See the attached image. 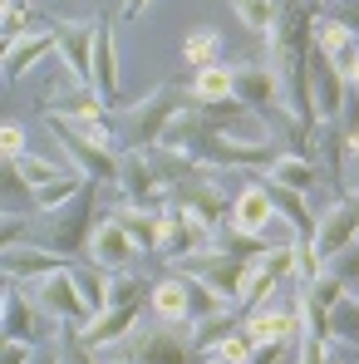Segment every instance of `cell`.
I'll list each match as a JSON object with an SVG mask.
<instances>
[{"instance_id":"6da1fadb","label":"cell","mask_w":359,"mask_h":364,"mask_svg":"<svg viewBox=\"0 0 359 364\" xmlns=\"http://www.w3.org/2000/svg\"><path fill=\"white\" fill-rule=\"evenodd\" d=\"M104 364H197V345H192V325H168V320H158V325H138L123 345L114 350H99Z\"/></svg>"},{"instance_id":"7a4b0ae2","label":"cell","mask_w":359,"mask_h":364,"mask_svg":"<svg viewBox=\"0 0 359 364\" xmlns=\"http://www.w3.org/2000/svg\"><path fill=\"white\" fill-rule=\"evenodd\" d=\"M182 109H187V99H182L173 84H158L153 94H143V99H133V104H119V109H114L119 143L123 148H158L163 133L173 128V119H178Z\"/></svg>"},{"instance_id":"3957f363","label":"cell","mask_w":359,"mask_h":364,"mask_svg":"<svg viewBox=\"0 0 359 364\" xmlns=\"http://www.w3.org/2000/svg\"><path fill=\"white\" fill-rule=\"evenodd\" d=\"M114 187H119V202H138V207H168L173 197V182L163 178L153 148H123Z\"/></svg>"},{"instance_id":"277c9868","label":"cell","mask_w":359,"mask_h":364,"mask_svg":"<svg viewBox=\"0 0 359 364\" xmlns=\"http://www.w3.org/2000/svg\"><path fill=\"white\" fill-rule=\"evenodd\" d=\"M64 325L35 301L30 286L5 281V340H25V345H50Z\"/></svg>"},{"instance_id":"5b68a950","label":"cell","mask_w":359,"mask_h":364,"mask_svg":"<svg viewBox=\"0 0 359 364\" xmlns=\"http://www.w3.org/2000/svg\"><path fill=\"white\" fill-rule=\"evenodd\" d=\"M173 271L192 276V281L212 286L217 296H227V301H237V305H241V286H246V271H251V261L232 256L227 246H212V251H197V256H182V261H173Z\"/></svg>"},{"instance_id":"8992f818","label":"cell","mask_w":359,"mask_h":364,"mask_svg":"<svg viewBox=\"0 0 359 364\" xmlns=\"http://www.w3.org/2000/svg\"><path fill=\"white\" fill-rule=\"evenodd\" d=\"M30 291H35V301L45 305L60 325L84 330V325L94 320V305L84 301V291H79V281H74V266H64V271H50V276L30 281Z\"/></svg>"},{"instance_id":"52a82bcc","label":"cell","mask_w":359,"mask_h":364,"mask_svg":"<svg viewBox=\"0 0 359 364\" xmlns=\"http://www.w3.org/2000/svg\"><path fill=\"white\" fill-rule=\"evenodd\" d=\"M232 94L256 114H281L286 109V89H281V74L271 60H241L232 69Z\"/></svg>"},{"instance_id":"ba28073f","label":"cell","mask_w":359,"mask_h":364,"mask_svg":"<svg viewBox=\"0 0 359 364\" xmlns=\"http://www.w3.org/2000/svg\"><path fill=\"white\" fill-rule=\"evenodd\" d=\"M355 242H359V192H350V197L330 202L325 217H315V237H310V246H315L320 261L330 266L345 246H355Z\"/></svg>"},{"instance_id":"9c48e42d","label":"cell","mask_w":359,"mask_h":364,"mask_svg":"<svg viewBox=\"0 0 359 364\" xmlns=\"http://www.w3.org/2000/svg\"><path fill=\"white\" fill-rule=\"evenodd\" d=\"M217 246V227L207 222V217H197V212H187V207H168V237H163V261L173 266L182 256H197V251H212Z\"/></svg>"},{"instance_id":"30bf717a","label":"cell","mask_w":359,"mask_h":364,"mask_svg":"<svg viewBox=\"0 0 359 364\" xmlns=\"http://www.w3.org/2000/svg\"><path fill=\"white\" fill-rule=\"evenodd\" d=\"M310 89H315L320 123L345 114V99H350V74H345V64H340V60H330L320 45L310 50Z\"/></svg>"},{"instance_id":"8fae6325","label":"cell","mask_w":359,"mask_h":364,"mask_svg":"<svg viewBox=\"0 0 359 364\" xmlns=\"http://www.w3.org/2000/svg\"><path fill=\"white\" fill-rule=\"evenodd\" d=\"M241 330L256 340V345H300V310L296 305H256V310H246V320H241Z\"/></svg>"},{"instance_id":"7c38bea8","label":"cell","mask_w":359,"mask_h":364,"mask_svg":"<svg viewBox=\"0 0 359 364\" xmlns=\"http://www.w3.org/2000/svg\"><path fill=\"white\" fill-rule=\"evenodd\" d=\"M89 261L104 266V271H133V261H138V242L123 232V222L114 217V212L99 217V227H94V237H89Z\"/></svg>"},{"instance_id":"4fadbf2b","label":"cell","mask_w":359,"mask_h":364,"mask_svg":"<svg viewBox=\"0 0 359 364\" xmlns=\"http://www.w3.org/2000/svg\"><path fill=\"white\" fill-rule=\"evenodd\" d=\"M64 266H69V256H60L55 246H45V242H25V246H5L0 251L5 281H20V286H30V281H40L50 271H64Z\"/></svg>"},{"instance_id":"5bb4252c","label":"cell","mask_w":359,"mask_h":364,"mask_svg":"<svg viewBox=\"0 0 359 364\" xmlns=\"http://www.w3.org/2000/svg\"><path fill=\"white\" fill-rule=\"evenodd\" d=\"M138 325H143V305H109V310H99L79 335H84L94 350H114V345H123Z\"/></svg>"},{"instance_id":"9a60e30c","label":"cell","mask_w":359,"mask_h":364,"mask_svg":"<svg viewBox=\"0 0 359 364\" xmlns=\"http://www.w3.org/2000/svg\"><path fill=\"white\" fill-rule=\"evenodd\" d=\"M114 217L123 222V232L138 242V251H163V237H168V207H138V202H119Z\"/></svg>"},{"instance_id":"2e32d148","label":"cell","mask_w":359,"mask_h":364,"mask_svg":"<svg viewBox=\"0 0 359 364\" xmlns=\"http://www.w3.org/2000/svg\"><path fill=\"white\" fill-rule=\"evenodd\" d=\"M55 50H60V25L30 30V35H20V40H10V45H5V79H10V84L25 79L35 64L45 60V55H55Z\"/></svg>"},{"instance_id":"e0dca14e","label":"cell","mask_w":359,"mask_h":364,"mask_svg":"<svg viewBox=\"0 0 359 364\" xmlns=\"http://www.w3.org/2000/svg\"><path fill=\"white\" fill-rule=\"evenodd\" d=\"M281 212H276V202H271V192H266V182H251V187H241L237 197H232V227L237 232H256V237H266V227L276 222Z\"/></svg>"},{"instance_id":"ac0fdd59","label":"cell","mask_w":359,"mask_h":364,"mask_svg":"<svg viewBox=\"0 0 359 364\" xmlns=\"http://www.w3.org/2000/svg\"><path fill=\"white\" fill-rule=\"evenodd\" d=\"M148 305H153V315L158 320H168V325H192V281L187 276H163L158 286H153V296H148Z\"/></svg>"},{"instance_id":"d6986e66","label":"cell","mask_w":359,"mask_h":364,"mask_svg":"<svg viewBox=\"0 0 359 364\" xmlns=\"http://www.w3.org/2000/svg\"><path fill=\"white\" fill-rule=\"evenodd\" d=\"M89 84L104 94L109 109H119V40H114V25H99V40H94V74Z\"/></svg>"},{"instance_id":"ffe728a7","label":"cell","mask_w":359,"mask_h":364,"mask_svg":"<svg viewBox=\"0 0 359 364\" xmlns=\"http://www.w3.org/2000/svg\"><path fill=\"white\" fill-rule=\"evenodd\" d=\"M94 40H99V25H60V60L79 84H89L94 74Z\"/></svg>"},{"instance_id":"44dd1931","label":"cell","mask_w":359,"mask_h":364,"mask_svg":"<svg viewBox=\"0 0 359 364\" xmlns=\"http://www.w3.org/2000/svg\"><path fill=\"white\" fill-rule=\"evenodd\" d=\"M266 178L281 182V187H291V192H310V187L325 182V168H320L315 158H300V153H276L271 168H266Z\"/></svg>"},{"instance_id":"7402d4cb","label":"cell","mask_w":359,"mask_h":364,"mask_svg":"<svg viewBox=\"0 0 359 364\" xmlns=\"http://www.w3.org/2000/svg\"><path fill=\"white\" fill-rule=\"evenodd\" d=\"M315 45L340 64L355 60V30H350L340 15H320V10H315Z\"/></svg>"},{"instance_id":"603a6c76","label":"cell","mask_w":359,"mask_h":364,"mask_svg":"<svg viewBox=\"0 0 359 364\" xmlns=\"http://www.w3.org/2000/svg\"><path fill=\"white\" fill-rule=\"evenodd\" d=\"M315 158H320L325 178H345L350 148H345V128H340V119H325L320 128H315Z\"/></svg>"},{"instance_id":"cb8c5ba5","label":"cell","mask_w":359,"mask_h":364,"mask_svg":"<svg viewBox=\"0 0 359 364\" xmlns=\"http://www.w3.org/2000/svg\"><path fill=\"white\" fill-rule=\"evenodd\" d=\"M74 281H79V291H84V301L94 305V315L114 305V271H104V266H94V261H84V266H74Z\"/></svg>"},{"instance_id":"d4e9b609","label":"cell","mask_w":359,"mask_h":364,"mask_svg":"<svg viewBox=\"0 0 359 364\" xmlns=\"http://www.w3.org/2000/svg\"><path fill=\"white\" fill-rule=\"evenodd\" d=\"M281 291V276L256 256L251 271H246V286H241V310H256V305H271V296Z\"/></svg>"},{"instance_id":"484cf974","label":"cell","mask_w":359,"mask_h":364,"mask_svg":"<svg viewBox=\"0 0 359 364\" xmlns=\"http://www.w3.org/2000/svg\"><path fill=\"white\" fill-rule=\"evenodd\" d=\"M182 60L192 64V69H212V64H222V30H212V25L192 30V35L182 40Z\"/></svg>"},{"instance_id":"4316f807","label":"cell","mask_w":359,"mask_h":364,"mask_svg":"<svg viewBox=\"0 0 359 364\" xmlns=\"http://www.w3.org/2000/svg\"><path fill=\"white\" fill-rule=\"evenodd\" d=\"M330 345L359 350V296H345L340 305H330Z\"/></svg>"},{"instance_id":"83f0119b","label":"cell","mask_w":359,"mask_h":364,"mask_svg":"<svg viewBox=\"0 0 359 364\" xmlns=\"http://www.w3.org/2000/svg\"><path fill=\"white\" fill-rule=\"evenodd\" d=\"M197 104H222L232 99V69L227 64H212V69H197L192 74V89H187Z\"/></svg>"},{"instance_id":"f1b7e54d","label":"cell","mask_w":359,"mask_h":364,"mask_svg":"<svg viewBox=\"0 0 359 364\" xmlns=\"http://www.w3.org/2000/svg\"><path fill=\"white\" fill-rule=\"evenodd\" d=\"M232 10L251 35H271L276 15H281V0H232Z\"/></svg>"},{"instance_id":"f546056e","label":"cell","mask_w":359,"mask_h":364,"mask_svg":"<svg viewBox=\"0 0 359 364\" xmlns=\"http://www.w3.org/2000/svg\"><path fill=\"white\" fill-rule=\"evenodd\" d=\"M55 345H60V364H104V355H99L74 325H64L60 335H55Z\"/></svg>"},{"instance_id":"4dcf8cb0","label":"cell","mask_w":359,"mask_h":364,"mask_svg":"<svg viewBox=\"0 0 359 364\" xmlns=\"http://www.w3.org/2000/svg\"><path fill=\"white\" fill-rule=\"evenodd\" d=\"M217 360H227V364H256V355H261V345L246 335V330H227L222 340H217V350H212Z\"/></svg>"},{"instance_id":"1f68e13d","label":"cell","mask_w":359,"mask_h":364,"mask_svg":"<svg viewBox=\"0 0 359 364\" xmlns=\"http://www.w3.org/2000/svg\"><path fill=\"white\" fill-rule=\"evenodd\" d=\"M5 212H35V187L15 163H5Z\"/></svg>"},{"instance_id":"d6a6232c","label":"cell","mask_w":359,"mask_h":364,"mask_svg":"<svg viewBox=\"0 0 359 364\" xmlns=\"http://www.w3.org/2000/svg\"><path fill=\"white\" fill-rule=\"evenodd\" d=\"M5 163H15L20 173H25V182L30 187H45V182H55L64 173L60 163H50V158H35V153H25V158H5Z\"/></svg>"},{"instance_id":"836d02e7","label":"cell","mask_w":359,"mask_h":364,"mask_svg":"<svg viewBox=\"0 0 359 364\" xmlns=\"http://www.w3.org/2000/svg\"><path fill=\"white\" fill-rule=\"evenodd\" d=\"M296 364H345V350L330 340H300L296 345Z\"/></svg>"},{"instance_id":"e575fe53","label":"cell","mask_w":359,"mask_h":364,"mask_svg":"<svg viewBox=\"0 0 359 364\" xmlns=\"http://www.w3.org/2000/svg\"><path fill=\"white\" fill-rule=\"evenodd\" d=\"M340 128H345V148H350V158H359V89H350V99H345Z\"/></svg>"},{"instance_id":"d590c367","label":"cell","mask_w":359,"mask_h":364,"mask_svg":"<svg viewBox=\"0 0 359 364\" xmlns=\"http://www.w3.org/2000/svg\"><path fill=\"white\" fill-rule=\"evenodd\" d=\"M330 271H335L345 286H359V242H355V246H345V251L330 261Z\"/></svg>"},{"instance_id":"8d00e7d4","label":"cell","mask_w":359,"mask_h":364,"mask_svg":"<svg viewBox=\"0 0 359 364\" xmlns=\"http://www.w3.org/2000/svg\"><path fill=\"white\" fill-rule=\"evenodd\" d=\"M0 148H5V158H25V128H20V123H5Z\"/></svg>"},{"instance_id":"74e56055","label":"cell","mask_w":359,"mask_h":364,"mask_svg":"<svg viewBox=\"0 0 359 364\" xmlns=\"http://www.w3.org/2000/svg\"><path fill=\"white\" fill-rule=\"evenodd\" d=\"M40 345H25V340H5V364H30Z\"/></svg>"},{"instance_id":"f35d334b","label":"cell","mask_w":359,"mask_h":364,"mask_svg":"<svg viewBox=\"0 0 359 364\" xmlns=\"http://www.w3.org/2000/svg\"><path fill=\"white\" fill-rule=\"evenodd\" d=\"M30 364H60V345H55V340H50V345H40Z\"/></svg>"},{"instance_id":"ab89813d","label":"cell","mask_w":359,"mask_h":364,"mask_svg":"<svg viewBox=\"0 0 359 364\" xmlns=\"http://www.w3.org/2000/svg\"><path fill=\"white\" fill-rule=\"evenodd\" d=\"M340 20H345V25H350V30L359 35V0H345V10H340Z\"/></svg>"},{"instance_id":"60d3db41","label":"cell","mask_w":359,"mask_h":364,"mask_svg":"<svg viewBox=\"0 0 359 364\" xmlns=\"http://www.w3.org/2000/svg\"><path fill=\"white\" fill-rule=\"evenodd\" d=\"M148 10V0H123V20H138Z\"/></svg>"},{"instance_id":"b9f144b4","label":"cell","mask_w":359,"mask_h":364,"mask_svg":"<svg viewBox=\"0 0 359 364\" xmlns=\"http://www.w3.org/2000/svg\"><path fill=\"white\" fill-rule=\"evenodd\" d=\"M345 74H350V84H355V89H359V55H355V60H350V64H345Z\"/></svg>"},{"instance_id":"7bdbcfd3","label":"cell","mask_w":359,"mask_h":364,"mask_svg":"<svg viewBox=\"0 0 359 364\" xmlns=\"http://www.w3.org/2000/svg\"><path fill=\"white\" fill-rule=\"evenodd\" d=\"M350 182H355V192H359V158H350Z\"/></svg>"},{"instance_id":"ee69618b","label":"cell","mask_w":359,"mask_h":364,"mask_svg":"<svg viewBox=\"0 0 359 364\" xmlns=\"http://www.w3.org/2000/svg\"><path fill=\"white\" fill-rule=\"evenodd\" d=\"M212 364H227V360H217V355H212Z\"/></svg>"},{"instance_id":"f6af8a7d","label":"cell","mask_w":359,"mask_h":364,"mask_svg":"<svg viewBox=\"0 0 359 364\" xmlns=\"http://www.w3.org/2000/svg\"><path fill=\"white\" fill-rule=\"evenodd\" d=\"M315 5H320V0H310V10H315Z\"/></svg>"},{"instance_id":"bcb514c9","label":"cell","mask_w":359,"mask_h":364,"mask_svg":"<svg viewBox=\"0 0 359 364\" xmlns=\"http://www.w3.org/2000/svg\"><path fill=\"white\" fill-rule=\"evenodd\" d=\"M50 5H64V0H50Z\"/></svg>"}]
</instances>
